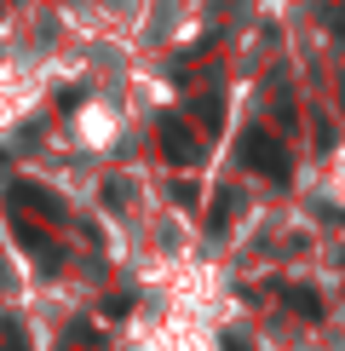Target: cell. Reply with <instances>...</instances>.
Wrapping results in <instances>:
<instances>
[{"label":"cell","mask_w":345,"mask_h":351,"mask_svg":"<svg viewBox=\"0 0 345 351\" xmlns=\"http://www.w3.org/2000/svg\"><path fill=\"white\" fill-rule=\"evenodd\" d=\"M75 138L92 144V150H104V144L115 138V115H110L104 104H81V110H75Z\"/></svg>","instance_id":"cell-1"}]
</instances>
